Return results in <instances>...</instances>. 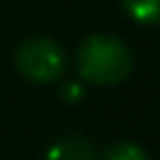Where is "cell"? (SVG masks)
Here are the masks:
<instances>
[{
	"label": "cell",
	"instance_id": "1",
	"mask_svg": "<svg viewBox=\"0 0 160 160\" xmlns=\"http://www.w3.org/2000/svg\"><path fill=\"white\" fill-rule=\"evenodd\" d=\"M75 65L85 82L110 88V85L122 82L132 72L135 55L125 40L100 32V35H90L80 42Z\"/></svg>",
	"mask_w": 160,
	"mask_h": 160
},
{
	"label": "cell",
	"instance_id": "2",
	"mask_svg": "<svg viewBox=\"0 0 160 160\" xmlns=\"http://www.w3.org/2000/svg\"><path fill=\"white\" fill-rule=\"evenodd\" d=\"M15 65L25 80L48 85L62 78L68 68V55L55 40L38 35V38H28L25 42H20V48L15 50Z\"/></svg>",
	"mask_w": 160,
	"mask_h": 160
},
{
	"label": "cell",
	"instance_id": "3",
	"mask_svg": "<svg viewBox=\"0 0 160 160\" xmlns=\"http://www.w3.org/2000/svg\"><path fill=\"white\" fill-rule=\"evenodd\" d=\"M40 160H98V150L82 135H65L48 145Z\"/></svg>",
	"mask_w": 160,
	"mask_h": 160
},
{
	"label": "cell",
	"instance_id": "4",
	"mask_svg": "<svg viewBox=\"0 0 160 160\" xmlns=\"http://www.w3.org/2000/svg\"><path fill=\"white\" fill-rule=\"evenodd\" d=\"M125 12L140 25H158L160 22V0H120Z\"/></svg>",
	"mask_w": 160,
	"mask_h": 160
},
{
	"label": "cell",
	"instance_id": "5",
	"mask_svg": "<svg viewBox=\"0 0 160 160\" xmlns=\"http://www.w3.org/2000/svg\"><path fill=\"white\" fill-rule=\"evenodd\" d=\"M98 160H152V158H150V152L142 145L122 140V142H115V145L105 148Z\"/></svg>",
	"mask_w": 160,
	"mask_h": 160
},
{
	"label": "cell",
	"instance_id": "6",
	"mask_svg": "<svg viewBox=\"0 0 160 160\" xmlns=\"http://www.w3.org/2000/svg\"><path fill=\"white\" fill-rule=\"evenodd\" d=\"M65 95H72V98H78V95H82V90H80V85H75V82H70V85H65Z\"/></svg>",
	"mask_w": 160,
	"mask_h": 160
}]
</instances>
